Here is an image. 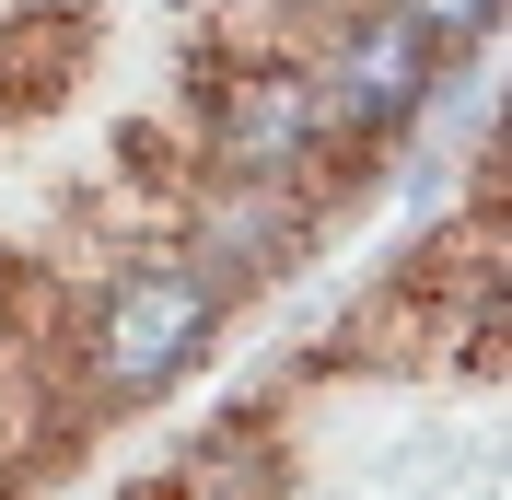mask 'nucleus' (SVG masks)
I'll list each match as a JSON object with an SVG mask.
<instances>
[{
	"label": "nucleus",
	"mask_w": 512,
	"mask_h": 500,
	"mask_svg": "<svg viewBox=\"0 0 512 500\" xmlns=\"http://www.w3.org/2000/svg\"><path fill=\"white\" fill-rule=\"evenodd\" d=\"M466 47L408 0H0V500L59 477L128 280H280Z\"/></svg>",
	"instance_id": "obj_1"
}]
</instances>
